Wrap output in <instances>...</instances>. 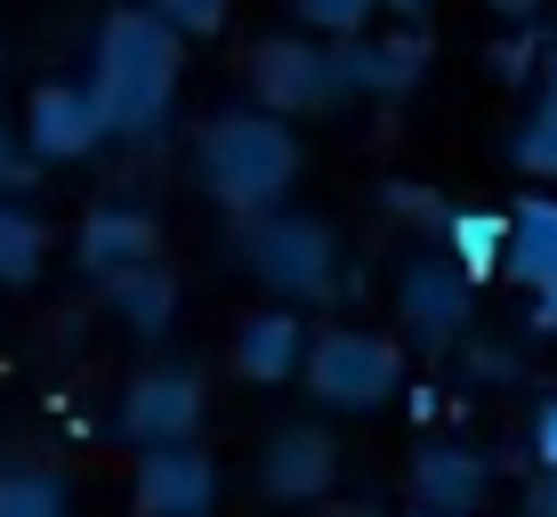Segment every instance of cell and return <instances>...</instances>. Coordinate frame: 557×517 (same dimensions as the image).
I'll use <instances>...</instances> for the list:
<instances>
[{
    "label": "cell",
    "instance_id": "1",
    "mask_svg": "<svg viewBox=\"0 0 557 517\" xmlns=\"http://www.w3.org/2000/svg\"><path fill=\"white\" fill-rule=\"evenodd\" d=\"M89 98H98L106 130L122 138H153L178 98V33L153 9H113L98 25V65H89Z\"/></svg>",
    "mask_w": 557,
    "mask_h": 517
},
{
    "label": "cell",
    "instance_id": "2",
    "mask_svg": "<svg viewBox=\"0 0 557 517\" xmlns=\"http://www.w3.org/2000/svg\"><path fill=\"white\" fill-rule=\"evenodd\" d=\"M195 179L226 210H275L299 179V138L283 113H219L195 130Z\"/></svg>",
    "mask_w": 557,
    "mask_h": 517
},
{
    "label": "cell",
    "instance_id": "3",
    "mask_svg": "<svg viewBox=\"0 0 557 517\" xmlns=\"http://www.w3.org/2000/svg\"><path fill=\"white\" fill-rule=\"evenodd\" d=\"M299 380H307V396H315L323 413H372V405H388V396L405 389V348L363 332V323H332V332L307 340Z\"/></svg>",
    "mask_w": 557,
    "mask_h": 517
},
{
    "label": "cell",
    "instance_id": "4",
    "mask_svg": "<svg viewBox=\"0 0 557 517\" xmlns=\"http://www.w3.org/2000/svg\"><path fill=\"white\" fill-rule=\"evenodd\" d=\"M243 259H251V275L275 299H315V292H332L339 243H332L323 219H259L251 243H243Z\"/></svg>",
    "mask_w": 557,
    "mask_h": 517
},
{
    "label": "cell",
    "instance_id": "5",
    "mask_svg": "<svg viewBox=\"0 0 557 517\" xmlns=\"http://www.w3.org/2000/svg\"><path fill=\"white\" fill-rule=\"evenodd\" d=\"M251 98L267 113H315V106H332L339 89V57L332 49H315V33H275V41H259L251 57Z\"/></svg>",
    "mask_w": 557,
    "mask_h": 517
},
{
    "label": "cell",
    "instance_id": "6",
    "mask_svg": "<svg viewBox=\"0 0 557 517\" xmlns=\"http://www.w3.org/2000/svg\"><path fill=\"white\" fill-rule=\"evenodd\" d=\"M469 308H476V283L460 275L453 251H420V259H405V275H396V316L412 323V340L445 348V340H460Z\"/></svg>",
    "mask_w": 557,
    "mask_h": 517
},
{
    "label": "cell",
    "instance_id": "7",
    "mask_svg": "<svg viewBox=\"0 0 557 517\" xmlns=\"http://www.w3.org/2000/svg\"><path fill=\"white\" fill-rule=\"evenodd\" d=\"M195 429H202V380L195 372L162 364V372H138L122 389V436L138 453H153V445H195Z\"/></svg>",
    "mask_w": 557,
    "mask_h": 517
},
{
    "label": "cell",
    "instance_id": "8",
    "mask_svg": "<svg viewBox=\"0 0 557 517\" xmlns=\"http://www.w3.org/2000/svg\"><path fill=\"white\" fill-rule=\"evenodd\" d=\"M113 138L98 98H89V82H41L25 106V155L33 162H89L98 146Z\"/></svg>",
    "mask_w": 557,
    "mask_h": 517
},
{
    "label": "cell",
    "instance_id": "9",
    "mask_svg": "<svg viewBox=\"0 0 557 517\" xmlns=\"http://www.w3.org/2000/svg\"><path fill=\"white\" fill-rule=\"evenodd\" d=\"M129 502H138V517H210V502H219V461L195 453V445H153V453H138Z\"/></svg>",
    "mask_w": 557,
    "mask_h": 517
},
{
    "label": "cell",
    "instance_id": "10",
    "mask_svg": "<svg viewBox=\"0 0 557 517\" xmlns=\"http://www.w3.org/2000/svg\"><path fill=\"white\" fill-rule=\"evenodd\" d=\"M339 477V445L315 429V420H299V429H275L259 453V493L267 502H323Z\"/></svg>",
    "mask_w": 557,
    "mask_h": 517
},
{
    "label": "cell",
    "instance_id": "11",
    "mask_svg": "<svg viewBox=\"0 0 557 517\" xmlns=\"http://www.w3.org/2000/svg\"><path fill=\"white\" fill-rule=\"evenodd\" d=\"M73 251H82V267L98 283H113V275H129V267L162 259V226H153L138 202H98L82 219V235H73Z\"/></svg>",
    "mask_w": 557,
    "mask_h": 517
},
{
    "label": "cell",
    "instance_id": "12",
    "mask_svg": "<svg viewBox=\"0 0 557 517\" xmlns=\"http://www.w3.org/2000/svg\"><path fill=\"white\" fill-rule=\"evenodd\" d=\"M226 356H235V372L251 380V389H283L307 364V323L292 308H259V316H243V332H235Z\"/></svg>",
    "mask_w": 557,
    "mask_h": 517
},
{
    "label": "cell",
    "instance_id": "13",
    "mask_svg": "<svg viewBox=\"0 0 557 517\" xmlns=\"http://www.w3.org/2000/svg\"><path fill=\"white\" fill-rule=\"evenodd\" d=\"M509 283L525 292H557V195H525L509 210Z\"/></svg>",
    "mask_w": 557,
    "mask_h": 517
},
{
    "label": "cell",
    "instance_id": "14",
    "mask_svg": "<svg viewBox=\"0 0 557 517\" xmlns=\"http://www.w3.org/2000/svg\"><path fill=\"white\" fill-rule=\"evenodd\" d=\"M412 502L420 509H445V517H469L485 502V461L469 445H429L412 461Z\"/></svg>",
    "mask_w": 557,
    "mask_h": 517
},
{
    "label": "cell",
    "instance_id": "15",
    "mask_svg": "<svg viewBox=\"0 0 557 517\" xmlns=\"http://www.w3.org/2000/svg\"><path fill=\"white\" fill-rule=\"evenodd\" d=\"M106 299H113V316H122L138 340H153V332H170V316H178V275H170L162 259H153V267H129V275L106 283Z\"/></svg>",
    "mask_w": 557,
    "mask_h": 517
},
{
    "label": "cell",
    "instance_id": "16",
    "mask_svg": "<svg viewBox=\"0 0 557 517\" xmlns=\"http://www.w3.org/2000/svg\"><path fill=\"white\" fill-rule=\"evenodd\" d=\"M339 82L348 89H380V98H396V89L420 82V41H348L339 49Z\"/></svg>",
    "mask_w": 557,
    "mask_h": 517
},
{
    "label": "cell",
    "instance_id": "17",
    "mask_svg": "<svg viewBox=\"0 0 557 517\" xmlns=\"http://www.w3.org/2000/svg\"><path fill=\"white\" fill-rule=\"evenodd\" d=\"M445 251L460 259V275H493V267H502L509 259V219H502V210H453V219H445Z\"/></svg>",
    "mask_w": 557,
    "mask_h": 517
},
{
    "label": "cell",
    "instance_id": "18",
    "mask_svg": "<svg viewBox=\"0 0 557 517\" xmlns=\"http://www.w3.org/2000/svg\"><path fill=\"white\" fill-rule=\"evenodd\" d=\"M49 259V226L33 219V210L0 202V283H33Z\"/></svg>",
    "mask_w": 557,
    "mask_h": 517
},
{
    "label": "cell",
    "instance_id": "19",
    "mask_svg": "<svg viewBox=\"0 0 557 517\" xmlns=\"http://www.w3.org/2000/svg\"><path fill=\"white\" fill-rule=\"evenodd\" d=\"M0 517H73V493L49 469H0Z\"/></svg>",
    "mask_w": 557,
    "mask_h": 517
},
{
    "label": "cell",
    "instance_id": "20",
    "mask_svg": "<svg viewBox=\"0 0 557 517\" xmlns=\"http://www.w3.org/2000/svg\"><path fill=\"white\" fill-rule=\"evenodd\" d=\"M509 162L525 170V179H557V106H549V98L533 106V113H525V130L509 138Z\"/></svg>",
    "mask_w": 557,
    "mask_h": 517
},
{
    "label": "cell",
    "instance_id": "21",
    "mask_svg": "<svg viewBox=\"0 0 557 517\" xmlns=\"http://www.w3.org/2000/svg\"><path fill=\"white\" fill-rule=\"evenodd\" d=\"M153 16H162L178 41H210V33L226 25V0H153Z\"/></svg>",
    "mask_w": 557,
    "mask_h": 517
},
{
    "label": "cell",
    "instance_id": "22",
    "mask_svg": "<svg viewBox=\"0 0 557 517\" xmlns=\"http://www.w3.org/2000/svg\"><path fill=\"white\" fill-rule=\"evenodd\" d=\"M292 9H299V25H307V33H339V41H348L363 16L380 9V0H292Z\"/></svg>",
    "mask_w": 557,
    "mask_h": 517
},
{
    "label": "cell",
    "instance_id": "23",
    "mask_svg": "<svg viewBox=\"0 0 557 517\" xmlns=\"http://www.w3.org/2000/svg\"><path fill=\"white\" fill-rule=\"evenodd\" d=\"M533 453H542V469H557V396L533 405Z\"/></svg>",
    "mask_w": 557,
    "mask_h": 517
},
{
    "label": "cell",
    "instance_id": "24",
    "mask_svg": "<svg viewBox=\"0 0 557 517\" xmlns=\"http://www.w3.org/2000/svg\"><path fill=\"white\" fill-rule=\"evenodd\" d=\"M25 162H33V155H16L9 122H0V186H9V195H16V186H25Z\"/></svg>",
    "mask_w": 557,
    "mask_h": 517
},
{
    "label": "cell",
    "instance_id": "25",
    "mask_svg": "<svg viewBox=\"0 0 557 517\" xmlns=\"http://www.w3.org/2000/svg\"><path fill=\"white\" fill-rule=\"evenodd\" d=\"M525 509H533V517H557V469H542V485H533Z\"/></svg>",
    "mask_w": 557,
    "mask_h": 517
},
{
    "label": "cell",
    "instance_id": "26",
    "mask_svg": "<svg viewBox=\"0 0 557 517\" xmlns=\"http://www.w3.org/2000/svg\"><path fill=\"white\" fill-rule=\"evenodd\" d=\"M533 332H557V292H533Z\"/></svg>",
    "mask_w": 557,
    "mask_h": 517
},
{
    "label": "cell",
    "instance_id": "27",
    "mask_svg": "<svg viewBox=\"0 0 557 517\" xmlns=\"http://www.w3.org/2000/svg\"><path fill=\"white\" fill-rule=\"evenodd\" d=\"M542 98L557 106V57H549V73H542Z\"/></svg>",
    "mask_w": 557,
    "mask_h": 517
},
{
    "label": "cell",
    "instance_id": "28",
    "mask_svg": "<svg viewBox=\"0 0 557 517\" xmlns=\"http://www.w3.org/2000/svg\"><path fill=\"white\" fill-rule=\"evenodd\" d=\"M380 9H405V16H412V9H429V0H380Z\"/></svg>",
    "mask_w": 557,
    "mask_h": 517
},
{
    "label": "cell",
    "instance_id": "29",
    "mask_svg": "<svg viewBox=\"0 0 557 517\" xmlns=\"http://www.w3.org/2000/svg\"><path fill=\"white\" fill-rule=\"evenodd\" d=\"M493 9H509V16H525V9H533V0H493Z\"/></svg>",
    "mask_w": 557,
    "mask_h": 517
},
{
    "label": "cell",
    "instance_id": "30",
    "mask_svg": "<svg viewBox=\"0 0 557 517\" xmlns=\"http://www.w3.org/2000/svg\"><path fill=\"white\" fill-rule=\"evenodd\" d=\"M332 517H380V509H332Z\"/></svg>",
    "mask_w": 557,
    "mask_h": 517
},
{
    "label": "cell",
    "instance_id": "31",
    "mask_svg": "<svg viewBox=\"0 0 557 517\" xmlns=\"http://www.w3.org/2000/svg\"><path fill=\"white\" fill-rule=\"evenodd\" d=\"M412 517H445V509H412Z\"/></svg>",
    "mask_w": 557,
    "mask_h": 517
}]
</instances>
